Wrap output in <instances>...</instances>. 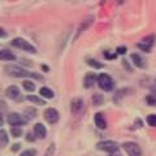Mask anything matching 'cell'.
I'll use <instances>...</instances> for the list:
<instances>
[{
	"label": "cell",
	"mask_w": 156,
	"mask_h": 156,
	"mask_svg": "<svg viewBox=\"0 0 156 156\" xmlns=\"http://www.w3.org/2000/svg\"><path fill=\"white\" fill-rule=\"evenodd\" d=\"M4 72L7 73L9 77H13V78H34V80H43V77L38 73H34V72H30L25 69V68L20 66V65H16V64H8L4 66Z\"/></svg>",
	"instance_id": "obj_1"
},
{
	"label": "cell",
	"mask_w": 156,
	"mask_h": 156,
	"mask_svg": "<svg viewBox=\"0 0 156 156\" xmlns=\"http://www.w3.org/2000/svg\"><path fill=\"white\" fill-rule=\"evenodd\" d=\"M96 150L101 151V152H105L108 155L112 154H117L120 150V144L115 142V140H111V139H105V140H100V142L96 143Z\"/></svg>",
	"instance_id": "obj_2"
},
{
	"label": "cell",
	"mask_w": 156,
	"mask_h": 156,
	"mask_svg": "<svg viewBox=\"0 0 156 156\" xmlns=\"http://www.w3.org/2000/svg\"><path fill=\"white\" fill-rule=\"evenodd\" d=\"M96 83H98V86H99L101 90L105 91V92H111L112 90L115 89L113 78H112L109 74H107V73H100V74L98 76Z\"/></svg>",
	"instance_id": "obj_3"
},
{
	"label": "cell",
	"mask_w": 156,
	"mask_h": 156,
	"mask_svg": "<svg viewBox=\"0 0 156 156\" xmlns=\"http://www.w3.org/2000/svg\"><path fill=\"white\" fill-rule=\"evenodd\" d=\"M11 44H12V47L18 48V50H22V51H25L27 53H37V48L34 47L29 41H26V39H23L21 37L13 38Z\"/></svg>",
	"instance_id": "obj_4"
},
{
	"label": "cell",
	"mask_w": 156,
	"mask_h": 156,
	"mask_svg": "<svg viewBox=\"0 0 156 156\" xmlns=\"http://www.w3.org/2000/svg\"><path fill=\"white\" fill-rule=\"evenodd\" d=\"M121 148H122L128 156H143V151L140 148V146L133 142V140H126L121 144Z\"/></svg>",
	"instance_id": "obj_5"
},
{
	"label": "cell",
	"mask_w": 156,
	"mask_h": 156,
	"mask_svg": "<svg viewBox=\"0 0 156 156\" xmlns=\"http://www.w3.org/2000/svg\"><path fill=\"white\" fill-rule=\"evenodd\" d=\"M155 42H156V37H155V34H150V35L144 37L143 39H140V41H139L138 43H136V47H138L142 52L148 53V52H151V50H152V47L155 46Z\"/></svg>",
	"instance_id": "obj_6"
},
{
	"label": "cell",
	"mask_w": 156,
	"mask_h": 156,
	"mask_svg": "<svg viewBox=\"0 0 156 156\" xmlns=\"http://www.w3.org/2000/svg\"><path fill=\"white\" fill-rule=\"evenodd\" d=\"M7 122L11 125V128H14V126H20V128H22L27 121L23 119L22 115L16 113V112H12V113H9L7 116Z\"/></svg>",
	"instance_id": "obj_7"
},
{
	"label": "cell",
	"mask_w": 156,
	"mask_h": 156,
	"mask_svg": "<svg viewBox=\"0 0 156 156\" xmlns=\"http://www.w3.org/2000/svg\"><path fill=\"white\" fill-rule=\"evenodd\" d=\"M43 117H44V120L50 125H55L60 120V113H58V111L56 108H47L43 112Z\"/></svg>",
	"instance_id": "obj_8"
},
{
	"label": "cell",
	"mask_w": 156,
	"mask_h": 156,
	"mask_svg": "<svg viewBox=\"0 0 156 156\" xmlns=\"http://www.w3.org/2000/svg\"><path fill=\"white\" fill-rule=\"evenodd\" d=\"M5 96L11 100H20L21 99V91H20V87L16 86V85H12V86L7 87Z\"/></svg>",
	"instance_id": "obj_9"
},
{
	"label": "cell",
	"mask_w": 156,
	"mask_h": 156,
	"mask_svg": "<svg viewBox=\"0 0 156 156\" xmlns=\"http://www.w3.org/2000/svg\"><path fill=\"white\" fill-rule=\"evenodd\" d=\"M33 133L37 136V139H44L47 136V128L42 122H37L33 126Z\"/></svg>",
	"instance_id": "obj_10"
},
{
	"label": "cell",
	"mask_w": 156,
	"mask_h": 156,
	"mask_svg": "<svg viewBox=\"0 0 156 156\" xmlns=\"http://www.w3.org/2000/svg\"><path fill=\"white\" fill-rule=\"evenodd\" d=\"M94 124L96 128L100 130L107 129V120H105V116L103 112H96L94 115Z\"/></svg>",
	"instance_id": "obj_11"
},
{
	"label": "cell",
	"mask_w": 156,
	"mask_h": 156,
	"mask_svg": "<svg viewBox=\"0 0 156 156\" xmlns=\"http://www.w3.org/2000/svg\"><path fill=\"white\" fill-rule=\"evenodd\" d=\"M83 108V99L82 98H74L72 101H70V109H72V113H80Z\"/></svg>",
	"instance_id": "obj_12"
},
{
	"label": "cell",
	"mask_w": 156,
	"mask_h": 156,
	"mask_svg": "<svg viewBox=\"0 0 156 156\" xmlns=\"http://www.w3.org/2000/svg\"><path fill=\"white\" fill-rule=\"evenodd\" d=\"M96 80H98V76H95L92 72L87 73L83 78V87L85 89H91L94 83H96Z\"/></svg>",
	"instance_id": "obj_13"
},
{
	"label": "cell",
	"mask_w": 156,
	"mask_h": 156,
	"mask_svg": "<svg viewBox=\"0 0 156 156\" xmlns=\"http://www.w3.org/2000/svg\"><path fill=\"white\" fill-rule=\"evenodd\" d=\"M130 58H131V62L134 64V66H136V68H142V69H144V68H146L144 58L140 56L139 53H131V55H130Z\"/></svg>",
	"instance_id": "obj_14"
},
{
	"label": "cell",
	"mask_w": 156,
	"mask_h": 156,
	"mask_svg": "<svg viewBox=\"0 0 156 156\" xmlns=\"http://www.w3.org/2000/svg\"><path fill=\"white\" fill-rule=\"evenodd\" d=\"M0 60L2 61H16L17 56L11 50H0Z\"/></svg>",
	"instance_id": "obj_15"
},
{
	"label": "cell",
	"mask_w": 156,
	"mask_h": 156,
	"mask_svg": "<svg viewBox=\"0 0 156 156\" xmlns=\"http://www.w3.org/2000/svg\"><path fill=\"white\" fill-rule=\"evenodd\" d=\"M39 96H42L43 99H46V100H50V99L55 98V92H53V90L50 89V87L43 86L39 89Z\"/></svg>",
	"instance_id": "obj_16"
},
{
	"label": "cell",
	"mask_w": 156,
	"mask_h": 156,
	"mask_svg": "<svg viewBox=\"0 0 156 156\" xmlns=\"http://www.w3.org/2000/svg\"><path fill=\"white\" fill-rule=\"evenodd\" d=\"M92 21H94V17H92V16L86 17L83 21H81V25H80V27H78V30H77V37H80L81 34L86 30V29H89V27L91 26Z\"/></svg>",
	"instance_id": "obj_17"
},
{
	"label": "cell",
	"mask_w": 156,
	"mask_h": 156,
	"mask_svg": "<svg viewBox=\"0 0 156 156\" xmlns=\"http://www.w3.org/2000/svg\"><path fill=\"white\" fill-rule=\"evenodd\" d=\"M37 116H38V112H37V108H34V107H26L23 109V119L26 121H31Z\"/></svg>",
	"instance_id": "obj_18"
},
{
	"label": "cell",
	"mask_w": 156,
	"mask_h": 156,
	"mask_svg": "<svg viewBox=\"0 0 156 156\" xmlns=\"http://www.w3.org/2000/svg\"><path fill=\"white\" fill-rule=\"evenodd\" d=\"M130 91H131V90H130V89H126V87H125V89H120V90H119V91H117L116 94H115L113 101H115L116 104H120V103H121V100H122V98L128 95Z\"/></svg>",
	"instance_id": "obj_19"
},
{
	"label": "cell",
	"mask_w": 156,
	"mask_h": 156,
	"mask_svg": "<svg viewBox=\"0 0 156 156\" xmlns=\"http://www.w3.org/2000/svg\"><path fill=\"white\" fill-rule=\"evenodd\" d=\"M9 143V135L8 131L4 129H0V150L4 148L5 146H8Z\"/></svg>",
	"instance_id": "obj_20"
},
{
	"label": "cell",
	"mask_w": 156,
	"mask_h": 156,
	"mask_svg": "<svg viewBox=\"0 0 156 156\" xmlns=\"http://www.w3.org/2000/svg\"><path fill=\"white\" fill-rule=\"evenodd\" d=\"M26 100L30 101V103L37 104V105H44L46 104V99H43L42 96H37V95H27Z\"/></svg>",
	"instance_id": "obj_21"
},
{
	"label": "cell",
	"mask_w": 156,
	"mask_h": 156,
	"mask_svg": "<svg viewBox=\"0 0 156 156\" xmlns=\"http://www.w3.org/2000/svg\"><path fill=\"white\" fill-rule=\"evenodd\" d=\"M22 87H23V90H25V91L33 92L34 90H35V83H34L31 80H25L22 82Z\"/></svg>",
	"instance_id": "obj_22"
},
{
	"label": "cell",
	"mask_w": 156,
	"mask_h": 156,
	"mask_svg": "<svg viewBox=\"0 0 156 156\" xmlns=\"http://www.w3.org/2000/svg\"><path fill=\"white\" fill-rule=\"evenodd\" d=\"M146 103L151 107H156V91H152L146 96Z\"/></svg>",
	"instance_id": "obj_23"
},
{
	"label": "cell",
	"mask_w": 156,
	"mask_h": 156,
	"mask_svg": "<svg viewBox=\"0 0 156 156\" xmlns=\"http://www.w3.org/2000/svg\"><path fill=\"white\" fill-rule=\"evenodd\" d=\"M11 135L13 138H20V136L23 135V130L22 128H20V126H14V128H11Z\"/></svg>",
	"instance_id": "obj_24"
},
{
	"label": "cell",
	"mask_w": 156,
	"mask_h": 156,
	"mask_svg": "<svg viewBox=\"0 0 156 156\" xmlns=\"http://www.w3.org/2000/svg\"><path fill=\"white\" fill-rule=\"evenodd\" d=\"M104 103V96L101 94H94L92 95V104L94 105H101Z\"/></svg>",
	"instance_id": "obj_25"
},
{
	"label": "cell",
	"mask_w": 156,
	"mask_h": 156,
	"mask_svg": "<svg viewBox=\"0 0 156 156\" xmlns=\"http://www.w3.org/2000/svg\"><path fill=\"white\" fill-rule=\"evenodd\" d=\"M86 62H87V65H90L91 68H94V69H101V68H103V64H100L95 58H87Z\"/></svg>",
	"instance_id": "obj_26"
},
{
	"label": "cell",
	"mask_w": 156,
	"mask_h": 156,
	"mask_svg": "<svg viewBox=\"0 0 156 156\" xmlns=\"http://www.w3.org/2000/svg\"><path fill=\"white\" fill-rule=\"evenodd\" d=\"M146 122H147L148 126H151V128H156V115H148L147 117H146Z\"/></svg>",
	"instance_id": "obj_27"
},
{
	"label": "cell",
	"mask_w": 156,
	"mask_h": 156,
	"mask_svg": "<svg viewBox=\"0 0 156 156\" xmlns=\"http://www.w3.org/2000/svg\"><path fill=\"white\" fill-rule=\"evenodd\" d=\"M20 156H37V150L35 148H26L20 154Z\"/></svg>",
	"instance_id": "obj_28"
},
{
	"label": "cell",
	"mask_w": 156,
	"mask_h": 156,
	"mask_svg": "<svg viewBox=\"0 0 156 156\" xmlns=\"http://www.w3.org/2000/svg\"><path fill=\"white\" fill-rule=\"evenodd\" d=\"M55 150H56L55 143H51L50 146H48V148L46 150L44 156H53V154H55Z\"/></svg>",
	"instance_id": "obj_29"
},
{
	"label": "cell",
	"mask_w": 156,
	"mask_h": 156,
	"mask_svg": "<svg viewBox=\"0 0 156 156\" xmlns=\"http://www.w3.org/2000/svg\"><path fill=\"white\" fill-rule=\"evenodd\" d=\"M116 53H115V55H113V53H111L109 51H104V57L107 58V60H115V58H116Z\"/></svg>",
	"instance_id": "obj_30"
},
{
	"label": "cell",
	"mask_w": 156,
	"mask_h": 156,
	"mask_svg": "<svg viewBox=\"0 0 156 156\" xmlns=\"http://www.w3.org/2000/svg\"><path fill=\"white\" fill-rule=\"evenodd\" d=\"M25 139L27 140V142H34V140L37 139V136L34 135V133H26V135H25Z\"/></svg>",
	"instance_id": "obj_31"
},
{
	"label": "cell",
	"mask_w": 156,
	"mask_h": 156,
	"mask_svg": "<svg viewBox=\"0 0 156 156\" xmlns=\"http://www.w3.org/2000/svg\"><path fill=\"white\" fill-rule=\"evenodd\" d=\"M126 47L125 46H122V47H117L116 48V55H125L126 53Z\"/></svg>",
	"instance_id": "obj_32"
},
{
	"label": "cell",
	"mask_w": 156,
	"mask_h": 156,
	"mask_svg": "<svg viewBox=\"0 0 156 156\" xmlns=\"http://www.w3.org/2000/svg\"><path fill=\"white\" fill-rule=\"evenodd\" d=\"M122 65H124V68H125V69L128 70V72H133V68H131V65H130L126 60H122Z\"/></svg>",
	"instance_id": "obj_33"
},
{
	"label": "cell",
	"mask_w": 156,
	"mask_h": 156,
	"mask_svg": "<svg viewBox=\"0 0 156 156\" xmlns=\"http://www.w3.org/2000/svg\"><path fill=\"white\" fill-rule=\"evenodd\" d=\"M11 150H12V152H17V151L21 150V143H14Z\"/></svg>",
	"instance_id": "obj_34"
},
{
	"label": "cell",
	"mask_w": 156,
	"mask_h": 156,
	"mask_svg": "<svg viewBox=\"0 0 156 156\" xmlns=\"http://www.w3.org/2000/svg\"><path fill=\"white\" fill-rule=\"evenodd\" d=\"M135 126H136V128H142V126H143V121L142 120H140V119H136L135 120Z\"/></svg>",
	"instance_id": "obj_35"
},
{
	"label": "cell",
	"mask_w": 156,
	"mask_h": 156,
	"mask_svg": "<svg viewBox=\"0 0 156 156\" xmlns=\"http://www.w3.org/2000/svg\"><path fill=\"white\" fill-rule=\"evenodd\" d=\"M7 35H8V34H7V31L4 30V29H2V27H0V38H5Z\"/></svg>",
	"instance_id": "obj_36"
},
{
	"label": "cell",
	"mask_w": 156,
	"mask_h": 156,
	"mask_svg": "<svg viewBox=\"0 0 156 156\" xmlns=\"http://www.w3.org/2000/svg\"><path fill=\"white\" fill-rule=\"evenodd\" d=\"M4 125V117H3V115L0 113V129H2V126Z\"/></svg>",
	"instance_id": "obj_37"
},
{
	"label": "cell",
	"mask_w": 156,
	"mask_h": 156,
	"mask_svg": "<svg viewBox=\"0 0 156 156\" xmlns=\"http://www.w3.org/2000/svg\"><path fill=\"white\" fill-rule=\"evenodd\" d=\"M42 70H43V72H50V66H47V65H42Z\"/></svg>",
	"instance_id": "obj_38"
},
{
	"label": "cell",
	"mask_w": 156,
	"mask_h": 156,
	"mask_svg": "<svg viewBox=\"0 0 156 156\" xmlns=\"http://www.w3.org/2000/svg\"><path fill=\"white\" fill-rule=\"evenodd\" d=\"M124 2H125V0H119V4H122Z\"/></svg>",
	"instance_id": "obj_39"
},
{
	"label": "cell",
	"mask_w": 156,
	"mask_h": 156,
	"mask_svg": "<svg viewBox=\"0 0 156 156\" xmlns=\"http://www.w3.org/2000/svg\"><path fill=\"white\" fill-rule=\"evenodd\" d=\"M109 156H121V155H117V154H112V155H109Z\"/></svg>",
	"instance_id": "obj_40"
},
{
	"label": "cell",
	"mask_w": 156,
	"mask_h": 156,
	"mask_svg": "<svg viewBox=\"0 0 156 156\" xmlns=\"http://www.w3.org/2000/svg\"><path fill=\"white\" fill-rule=\"evenodd\" d=\"M155 83H156V81H155Z\"/></svg>",
	"instance_id": "obj_41"
}]
</instances>
